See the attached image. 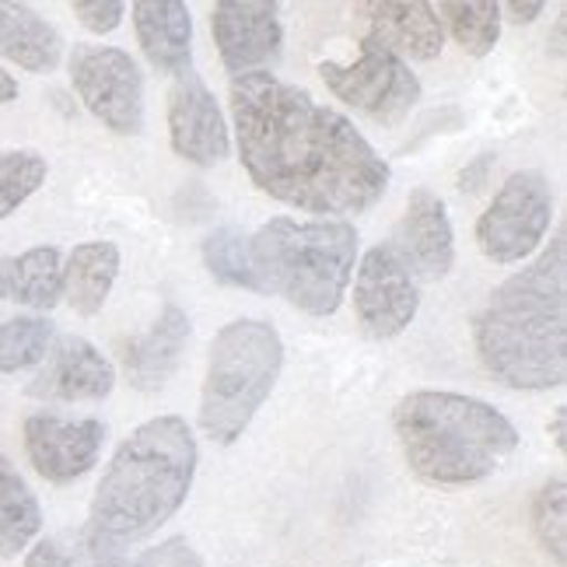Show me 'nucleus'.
Segmentation results:
<instances>
[{"mask_svg":"<svg viewBox=\"0 0 567 567\" xmlns=\"http://www.w3.org/2000/svg\"><path fill=\"white\" fill-rule=\"evenodd\" d=\"M235 144L249 179L305 214H364L389 189V162L361 130L270 71L231 78Z\"/></svg>","mask_w":567,"mask_h":567,"instance_id":"obj_1","label":"nucleus"},{"mask_svg":"<svg viewBox=\"0 0 567 567\" xmlns=\"http://www.w3.org/2000/svg\"><path fill=\"white\" fill-rule=\"evenodd\" d=\"M487 372L508 389L567 382V243L557 235L526 270L512 274L473 322Z\"/></svg>","mask_w":567,"mask_h":567,"instance_id":"obj_2","label":"nucleus"},{"mask_svg":"<svg viewBox=\"0 0 567 567\" xmlns=\"http://www.w3.org/2000/svg\"><path fill=\"white\" fill-rule=\"evenodd\" d=\"M196 439L183 417L144 421L109 460L89 512L95 550L144 539L183 508L196 473Z\"/></svg>","mask_w":567,"mask_h":567,"instance_id":"obj_3","label":"nucleus"},{"mask_svg":"<svg viewBox=\"0 0 567 567\" xmlns=\"http://www.w3.org/2000/svg\"><path fill=\"white\" fill-rule=\"evenodd\" d=\"M392 431L406 466L442 487L487 480L518 449V427L505 413L463 392H410L392 406Z\"/></svg>","mask_w":567,"mask_h":567,"instance_id":"obj_4","label":"nucleus"},{"mask_svg":"<svg viewBox=\"0 0 567 567\" xmlns=\"http://www.w3.org/2000/svg\"><path fill=\"white\" fill-rule=\"evenodd\" d=\"M252 274L264 295H280L305 316H333L354 277L358 231L351 221L274 217L249 238Z\"/></svg>","mask_w":567,"mask_h":567,"instance_id":"obj_5","label":"nucleus"},{"mask_svg":"<svg viewBox=\"0 0 567 567\" xmlns=\"http://www.w3.org/2000/svg\"><path fill=\"white\" fill-rule=\"evenodd\" d=\"M284 368V340L264 319H235L210 343L200 389V431L217 445H235L267 403Z\"/></svg>","mask_w":567,"mask_h":567,"instance_id":"obj_6","label":"nucleus"},{"mask_svg":"<svg viewBox=\"0 0 567 567\" xmlns=\"http://www.w3.org/2000/svg\"><path fill=\"white\" fill-rule=\"evenodd\" d=\"M554 193L539 172H515L494 193V200L476 221V246L491 264H522L550 231Z\"/></svg>","mask_w":567,"mask_h":567,"instance_id":"obj_7","label":"nucleus"},{"mask_svg":"<svg viewBox=\"0 0 567 567\" xmlns=\"http://www.w3.org/2000/svg\"><path fill=\"white\" fill-rule=\"evenodd\" d=\"M319 74L340 102L382 126H400L421 102V81L410 71V63L382 50L372 39H361V53L354 63H347V68L322 63Z\"/></svg>","mask_w":567,"mask_h":567,"instance_id":"obj_8","label":"nucleus"},{"mask_svg":"<svg viewBox=\"0 0 567 567\" xmlns=\"http://www.w3.org/2000/svg\"><path fill=\"white\" fill-rule=\"evenodd\" d=\"M71 84L84 109L113 134L137 137L144 130V78L137 60L116 47H74Z\"/></svg>","mask_w":567,"mask_h":567,"instance_id":"obj_9","label":"nucleus"},{"mask_svg":"<svg viewBox=\"0 0 567 567\" xmlns=\"http://www.w3.org/2000/svg\"><path fill=\"white\" fill-rule=\"evenodd\" d=\"M421 288L389 243L364 252L354 277V312L368 337L392 340L417 319Z\"/></svg>","mask_w":567,"mask_h":567,"instance_id":"obj_10","label":"nucleus"},{"mask_svg":"<svg viewBox=\"0 0 567 567\" xmlns=\"http://www.w3.org/2000/svg\"><path fill=\"white\" fill-rule=\"evenodd\" d=\"M274 0H221L210 11L214 47L221 53V63L238 74L267 71L280 60L284 29L277 18Z\"/></svg>","mask_w":567,"mask_h":567,"instance_id":"obj_11","label":"nucleus"},{"mask_svg":"<svg viewBox=\"0 0 567 567\" xmlns=\"http://www.w3.org/2000/svg\"><path fill=\"white\" fill-rule=\"evenodd\" d=\"M168 141L183 162L204 168L225 162L231 151L221 105L193 68L183 71L168 92Z\"/></svg>","mask_w":567,"mask_h":567,"instance_id":"obj_12","label":"nucleus"},{"mask_svg":"<svg viewBox=\"0 0 567 567\" xmlns=\"http://www.w3.org/2000/svg\"><path fill=\"white\" fill-rule=\"evenodd\" d=\"M29 463L50 484H71L95 463L105 442V427L95 417H56V413H32L21 427Z\"/></svg>","mask_w":567,"mask_h":567,"instance_id":"obj_13","label":"nucleus"},{"mask_svg":"<svg viewBox=\"0 0 567 567\" xmlns=\"http://www.w3.org/2000/svg\"><path fill=\"white\" fill-rule=\"evenodd\" d=\"M116 385V368L84 337H60L42 358L29 396L50 403H92L105 400Z\"/></svg>","mask_w":567,"mask_h":567,"instance_id":"obj_14","label":"nucleus"},{"mask_svg":"<svg viewBox=\"0 0 567 567\" xmlns=\"http://www.w3.org/2000/svg\"><path fill=\"white\" fill-rule=\"evenodd\" d=\"M389 246L417 280H442L455 264V235L442 196L424 186L413 189Z\"/></svg>","mask_w":567,"mask_h":567,"instance_id":"obj_15","label":"nucleus"},{"mask_svg":"<svg viewBox=\"0 0 567 567\" xmlns=\"http://www.w3.org/2000/svg\"><path fill=\"white\" fill-rule=\"evenodd\" d=\"M358 14L368 18V35L382 50L400 60H434L445 50V29L439 14L424 0H372L358 4Z\"/></svg>","mask_w":567,"mask_h":567,"instance_id":"obj_16","label":"nucleus"},{"mask_svg":"<svg viewBox=\"0 0 567 567\" xmlns=\"http://www.w3.org/2000/svg\"><path fill=\"white\" fill-rule=\"evenodd\" d=\"M189 316L179 309V305H165V312L155 319V326L126 343L123 351V372L130 379V385L141 392H158L172 372L179 368L183 347L189 340Z\"/></svg>","mask_w":567,"mask_h":567,"instance_id":"obj_17","label":"nucleus"},{"mask_svg":"<svg viewBox=\"0 0 567 567\" xmlns=\"http://www.w3.org/2000/svg\"><path fill=\"white\" fill-rule=\"evenodd\" d=\"M134 29L147 63L162 74H183L193 63V18L183 0H141Z\"/></svg>","mask_w":567,"mask_h":567,"instance_id":"obj_18","label":"nucleus"},{"mask_svg":"<svg viewBox=\"0 0 567 567\" xmlns=\"http://www.w3.org/2000/svg\"><path fill=\"white\" fill-rule=\"evenodd\" d=\"M0 56L29 74H50L63 60V39L32 8L0 0Z\"/></svg>","mask_w":567,"mask_h":567,"instance_id":"obj_19","label":"nucleus"},{"mask_svg":"<svg viewBox=\"0 0 567 567\" xmlns=\"http://www.w3.org/2000/svg\"><path fill=\"white\" fill-rule=\"evenodd\" d=\"M120 274L116 243H81L63 264V298L78 316H99Z\"/></svg>","mask_w":567,"mask_h":567,"instance_id":"obj_20","label":"nucleus"},{"mask_svg":"<svg viewBox=\"0 0 567 567\" xmlns=\"http://www.w3.org/2000/svg\"><path fill=\"white\" fill-rule=\"evenodd\" d=\"M0 291H8L11 301L29 305L35 312H50L63 298V259L53 246H35L8 259L0 267Z\"/></svg>","mask_w":567,"mask_h":567,"instance_id":"obj_21","label":"nucleus"},{"mask_svg":"<svg viewBox=\"0 0 567 567\" xmlns=\"http://www.w3.org/2000/svg\"><path fill=\"white\" fill-rule=\"evenodd\" d=\"M42 529V508L21 473L0 455V557H14Z\"/></svg>","mask_w":567,"mask_h":567,"instance_id":"obj_22","label":"nucleus"},{"mask_svg":"<svg viewBox=\"0 0 567 567\" xmlns=\"http://www.w3.org/2000/svg\"><path fill=\"white\" fill-rule=\"evenodd\" d=\"M434 14H442L439 21H445L452 39L460 42L470 56H487L497 47V39H501L497 0H445Z\"/></svg>","mask_w":567,"mask_h":567,"instance_id":"obj_23","label":"nucleus"},{"mask_svg":"<svg viewBox=\"0 0 567 567\" xmlns=\"http://www.w3.org/2000/svg\"><path fill=\"white\" fill-rule=\"evenodd\" d=\"M56 340V330L42 316H18L0 322V375L25 372L39 364Z\"/></svg>","mask_w":567,"mask_h":567,"instance_id":"obj_24","label":"nucleus"},{"mask_svg":"<svg viewBox=\"0 0 567 567\" xmlns=\"http://www.w3.org/2000/svg\"><path fill=\"white\" fill-rule=\"evenodd\" d=\"M47 158L39 151L18 147V151H0V221L11 217L29 196L39 193V186L47 183Z\"/></svg>","mask_w":567,"mask_h":567,"instance_id":"obj_25","label":"nucleus"},{"mask_svg":"<svg viewBox=\"0 0 567 567\" xmlns=\"http://www.w3.org/2000/svg\"><path fill=\"white\" fill-rule=\"evenodd\" d=\"M204 264L207 270L231 288H249L259 291L256 274H252V259H249V238L238 228H217L207 235L204 243Z\"/></svg>","mask_w":567,"mask_h":567,"instance_id":"obj_26","label":"nucleus"},{"mask_svg":"<svg viewBox=\"0 0 567 567\" xmlns=\"http://www.w3.org/2000/svg\"><path fill=\"white\" fill-rule=\"evenodd\" d=\"M533 529L557 564H564L567 554V484L554 476L550 484H543L533 501Z\"/></svg>","mask_w":567,"mask_h":567,"instance_id":"obj_27","label":"nucleus"},{"mask_svg":"<svg viewBox=\"0 0 567 567\" xmlns=\"http://www.w3.org/2000/svg\"><path fill=\"white\" fill-rule=\"evenodd\" d=\"M71 11H74V18L81 21V25L89 32H95V35L116 32L123 14H126V8L120 4V0H74Z\"/></svg>","mask_w":567,"mask_h":567,"instance_id":"obj_28","label":"nucleus"},{"mask_svg":"<svg viewBox=\"0 0 567 567\" xmlns=\"http://www.w3.org/2000/svg\"><path fill=\"white\" fill-rule=\"evenodd\" d=\"M130 567H204V557L196 554L183 536H172L158 547L144 550Z\"/></svg>","mask_w":567,"mask_h":567,"instance_id":"obj_29","label":"nucleus"},{"mask_svg":"<svg viewBox=\"0 0 567 567\" xmlns=\"http://www.w3.org/2000/svg\"><path fill=\"white\" fill-rule=\"evenodd\" d=\"M25 567H74V564L53 539H39L25 557Z\"/></svg>","mask_w":567,"mask_h":567,"instance_id":"obj_30","label":"nucleus"},{"mask_svg":"<svg viewBox=\"0 0 567 567\" xmlns=\"http://www.w3.org/2000/svg\"><path fill=\"white\" fill-rule=\"evenodd\" d=\"M501 14H508V21H515V25H529L533 18L543 14V4H518V0H512V4H501Z\"/></svg>","mask_w":567,"mask_h":567,"instance_id":"obj_31","label":"nucleus"},{"mask_svg":"<svg viewBox=\"0 0 567 567\" xmlns=\"http://www.w3.org/2000/svg\"><path fill=\"white\" fill-rule=\"evenodd\" d=\"M14 99H18V81L4 68H0V105H8Z\"/></svg>","mask_w":567,"mask_h":567,"instance_id":"obj_32","label":"nucleus"},{"mask_svg":"<svg viewBox=\"0 0 567 567\" xmlns=\"http://www.w3.org/2000/svg\"><path fill=\"white\" fill-rule=\"evenodd\" d=\"M564 421H567V406H557V413H554V445L564 452Z\"/></svg>","mask_w":567,"mask_h":567,"instance_id":"obj_33","label":"nucleus"},{"mask_svg":"<svg viewBox=\"0 0 567 567\" xmlns=\"http://www.w3.org/2000/svg\"><path fill=\"white\" fill-rule=\"evenodd\" d=\"M0 295H4V291H0Z\"/></svg>","mask_w":567,"mask_h":567,"instance_id":"obj_34","label":"nucleus"}]
</instances>
